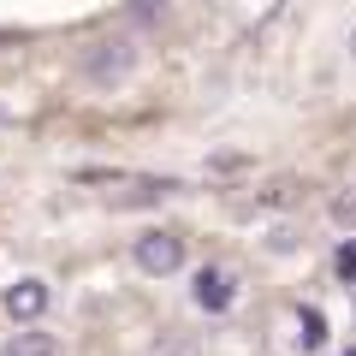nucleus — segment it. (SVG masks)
I'll return each mask as SVG.
<instances>
[{"label":"nucleus","instance_id":"obj_3","mask_svg":"<svg viewBox=\"0 0 356 356\" xmlns=\"http://www.w3.org/2000/svg\"><path fill=\"white\" fill-rule=\"evenodd\" d=\"M131 60H137V48H131L125 36L119 42H95V48L83 54V72L95 77V83H119V77L131 72Z\"/></svg>","mask_w":356,"mask_h":356},{"label":"nucleus","instance_id":"obj_6","mask_svg":"<svg viewBox=\"0 0 356 356\" xmlns=\"http://www.w3.org/2000/svg\"><path fill=\"white\" fill-rule=\"evenodd\" d=\"M297 327H303V332H297V339H303V350H315V344L327 339V321H321L315 309H303V315H297Z\"/></svg>","mask_w":356,"mask_h":356},{"label":"nucleus","instance_id":"obj_4","mask_svg":"<svg viewBox=\"0 0 356 356\" xmlns=\"http://www.w3.org/2000/svg\"><path fill=\"white\" fill-rule=\"evenodd\" d=\"M191 297H196V309H208V315H226L232 297H238V280H232L226 267H196Z\"/></svg>","mask_w":356,"mask_h":356},{"label":"nucleus","instance_id":"obj_7","mask_svg":"<svg viewBox=\"0 0 356 356\" xmlns=\"http://www.w3.org/2000/svg\"><path fill=\"white\" fill-rule=\"evenodd\" d=\"M339 273L356 285V238H344V250H339Z\"/></svg>","mask_w":356,"mask_h":356},{"label":"nucleus","instance_id":"obj_8","mask_svg":"<svg viewBox=\"0 0 356 356\" xmlns=\"http://www.w3.org/2000/svg\"><path fill=\"white\" fill-rule=\"evenodd\" d=\"M166 13V0H137V6H131V18H161Z\"/></svg>","mask_w":356,"mask_h":356},{"label":"nucleus","instance_id":"obj_1","mask_svg":"<svg viewBox=\"0 0 356 356\" xmlns=\"http://www.w3.org/2000/svg\"><path fill=\"white\" fill-rule=\"evenodd\" d=\"M131 255H137L143 273H154V280H166V273H178L184 267V238L178 232H137V243H131Z\"/></svg>","mask_w":356,"mask_h":356},{"label":"nucleus","instance_id":"obj_2","mask_svg":"<svg viewBox=\"0 0 356 356\" xmlns=\"http://www.w3.org/2000/svg\"><path fill=\"white\" fill-rule=\"evenodd\" d=\"M48 303H54V291L42 280H13L6 291H0V309H6L13 321H24V327H36V321L48 315Z\"/></svg>","mask_w":356,"mask_h":356},{"label":"nucleus","instance_id":"obj_9","mask_svg":"<svg viewBox=\"0 0 356 356\" xmlns=\"http://www.w3.org/2000/svg\"><path fill=\"white\" fill-rule=\"evenodd\" d=\"M339 356H356V344H350V350H339Z\"/></svg>","mask_w":356,"mask_h":356},{"label":"nucleus","instance_id":"obj_5","mask_svg":"<svg viewBox=\"0 0 356 356\" xmlns=\"http://www.w3.org/2000/svg\"><path fill=\"white\" fill-rule=\"evenodd\" d=\"M0 356H65V350H60V339H54V332L24 327V332H13V339L0 344Z\"/></svg>","mask_w":356,"mask_h":356},{"label":"nucleus","instance_id":"obj_10","mask_svg":"<svg viewBox=\"0 0 356 356\" xmlns=\"http://www.w3.org/2000/svg\"><path fill=\"white\" fill-rule=\"evenodd\" d=\"M350 48H356V42H350Z\"/></svg>","mask_w":356,"mask_h":356}]
</instances>
